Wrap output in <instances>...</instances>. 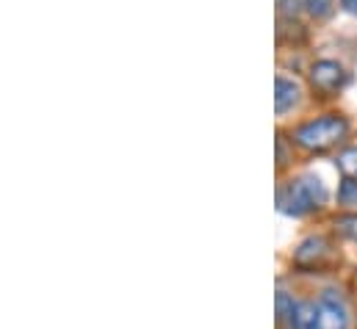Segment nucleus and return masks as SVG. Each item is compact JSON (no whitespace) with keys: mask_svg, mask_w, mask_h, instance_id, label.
I'll list each match as a JSON object with an SVG mask.
<instances>
[{"mask_svg":"<svg viewBox=\"0 0 357 329\" xmlns=\"http://www.w3.org/2000/svg\"><path fill=\"white\" fill-rule=\"evenodd\" d=\"M291 329H349V307L335 291H324L316 302H299Z\"/></svg>","mask_w":357,"mask_h":329,"instance_id":"f257e3e1","label":"nucleus"},{"mask_svg":"<svg viewBox=\"0 0 357 329\" xmlns=\"http://www.w3.org/2000/svg\"><path fill=\"white\" fill-rule=\"evenodd\" d=\"M327 202V188L319 177H299L294 180L282 194H280V211L288 213V216H302V213H310L316 208H321Z\"/></svg>","mask_w":357,"mask_h":329,"instance_id":"f03ea898","label":"nucleus"},{"mask_svg":"<svg viewBox=\"0 0 357 329\" xmlns=\"http://www.w3.org/2000/svg\"><path fill=\"white\" fill-rule=\"evenodd\" d=\"M347 136V122L341 116H321V119H313L307 125H302L294 139L299 147L305 150H327L333 144H338L341 139Z\"/></svg>","mask_w":357,"mask_h":329,"instance_id":"7ed1b4c3","label":"nucleus"},{"mask_svg":"<svg viewBox=\"0 0 357 329\" xmlns=\"http://www.w3.org/2000/svg\"><path fill=\"white\" fill-rule=\"evenodd\" d=\"M310 81H313V86H316L319 91L333 94L335 89H341V86H344L347 72H344V67H341V64H335V61H319V64L310 70Z\"/></svg>","mask_w":357,"mask_h":329,"instance_id":"20e7f679","label":"nucleus"},{"mask_svg":"<svg viewBox=\"0 0 357 329\" xmlns=\"http://www.w3.org/2000/svg\"><path fill=\"white\" fill-rule=\"evenodd\" d=\"M299 100V86L288 78H277L274 83V108L277 114H285L288 108H294Z\"/></svg>","mask_w":357,"mask_h":329,"instance_id":"39448f33","label":"nucleus"},{"mask_svg":"<svg viewBox=\"0 0 357 329\" xmlns=\"http://www.w3.org/2000/svg\"><path fill=\"white\" fill-rule=\"evenodd\" d=\"M324 249H327L324 238H307V241L299 247V252H296V260H299V263H307L313 254H316V257H321V254H324Z\"/></svg>","mask_w":357,"mask_h":329,"instance_id":"423d86ee","label":"nucleus"},{"mask_svg":"<svg viewBox=\"0 0 357 329\" xmlns=\"http://www.w3.org/2000/svg\"><path fill=\"white\" fill-rule=\"evenodd\" d=\"M338 169H341L349 180H357V147H352V150H347V153L338 155Z\"/></svg>","mask_w":357,"mask_h":329,"instance_id":"0eeeda50","label":"nucleus"},{"mask_svg":"<svg viewBox=\"0 0 357 329\" xmlns=\"http://www.w3.org/2000/svg\"><path fill=\"white\" fill-rule=\"evenodd\" d=\"M335 227L347 236V238H352V241H357V216H341L338 222H335Z\"/></svg>","mask_w":357,"mask_h":329,"instance_id":"6e6552de","label":"nucleus"},{"mask_svg":"<svg viewBox=\"0 0 357 329\" xmlns=\"http://www.w3.org/2000/svg\"><path fill=\"white\" fill-rule=\"evenodd\" d=\"M333 3H335V0H307V11H310L313 17H327L330 8H333Z\"/></svg>","mask_w":357,"mask_h":329,"instance_id":"1a4fd4ad","label":"nucleus"},{"mask_svg":"<svg viewBox=\"0 0 357 329\" xmlns=\"http://www.w3.org/2000/svg\"><path fill=\"white\" fill-rule=\"evenodd\" d=\"M357 199V180H344V185H341V202L344 205H349V202H355Z\"/></svg>","mask_w":357,"mask_h":329,"instance_id":"9d476101","label":"nucleus"},{"mask_svg":"<svg viewBox=\"0 0 357 329\" xmlns=\"http://www.w3.org/2000/svg\"><path fill=\"white\" fill-rule=\"evenodd\" d=\"M341 6H344L349 14H355L357 17V0H341Z\"/></svg>","mask_w":357,"mask_h":329,"instance_id":"9b49d317","label":"nucleus"}]
</instances>
